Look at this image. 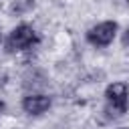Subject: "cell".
<instances>
[{
  "mask_svg": "<svg viewBox=\"0 0 129 129\" xmlns=\"http://www.w3.org/2000/svg\"><path fill=\"white\" fill-rule=\"evenodd\" d=\"M105 99H107V115L117 119V117H123L129 109V87L127 83H111L107 89H105Z\"/></svg>",
  "mask_w": 129,
  "mask_h": 129,
  "instance_id": "obj_1",
  "label": "cell"
},
{
  "mask_svg": "<svg viewBox=\"0 0 129 129\" xmlns=\"http://www.w3.org/2000/svg\"><path fill=\"white\" fill-rule=\"evenodd\" d=\"M123 44L125 46H129V28L125 30V34H123Z\"/></svg>",
  "mask_w": 129,
  "mask_h": 129,
  "instance_id": "obj_6",
  "label": "cell"
},
{
  "mask_svg": "<svg viewBox=\"0 0 129 129\" xmlns=\"http://www.w3.org/2000/svg\"><path fill=\"white\" fill-rule=\"evenodd\" d=\"M117 30H119V26H117L115 20H103V22H99V24H95L87 30V42L97 46V48L109 46L115 40Z\"/></svg>",
  "mask_w": 129,
  "mask_h": 129,
  "instance_id": "obj_3",
  "label": "cell"
},
{
  "mask_svg": "<svg viewBox=\"0 0 129 129\" xmlns=\"http://www.w3.org/2000/svg\"><path fill=\"white\" fill-rule=\"evenodd\" d=\"M32 8H34V0H14V2L10 4V12L16 14V16L26 14V12L32 10Z\"/></svg>",
  "mask_w": 129,
  "mask_h": 129,
  "instance_id": "obj_5",
  "label": "cell"
},
{
  "mask_svg": "<svg viewBox=\"0 0 129 129\" xmlns=\"http://www.w3.org/2000/svg\"><path fill=\"white\" fill-rule=\"evenodd\" d=\"M50 105H52L50 97L48 95H40V93L26 95L22 99V111L28 113V115H42V113H46L50 109Z\"/></svg>",
  "mask_w": 129,
  "mask_h": 129,
  "instance_id": "obj_4",
  "label": "cell"
},
{
  "mask_svg": "<svg viewBox=\"0 0 129 129\" xmlns=\"http://www.w3.org/2000/svg\"><path fill=\"white\" fill-rule=\"evenodd\" d=\"M0 40H2V36H0Z\"/></svg>",
  "mask_w": 129,
  "mask_h": 129,
  "instance_id": "obj_9",
  "label": "cell"
},
{
  "mask_svg": "<svg viewBox=\"0 0 129 129\" xmlns=\"http://www.w3.org/2000/svg\"><path fill=\"white\" fill-rule=\"evenodd\" d=\"M4 109H6V105H4V101H2V99H0V113H2V111H4Z\"/></svg>",
  "mask_w": 129,
  "mask_h": 129,
  "instance_id": "obj_7",
  "label": "cell"
},
{
  "mask_svg": "<svg viewBox=\"0 0 129 129\" xmlns=\"http://www.w3.org/2000/svg\"><path fill=\"white\" fill-rule=\"evenodd\" d=\"M40 42V36L38 32L28 26V24H18L16 28L10 30L4 46H6V52H22V50H28L32 48L34 44Z\"/></svg>",
  "mask_w": 129,
  "mask_h": 129,
  "instance_id": "obj_2",
  "label": "cell"
},
{
  "mask_svg": "<svg viewBox=\"0 0 129 129\" xmlns=\"http://www.w3.org/2000/svg\"><path fill=\"white\" fill-rule=\"evenodd\" d=\"M119 129H129V127H119Z\"/></svg>",
  "mask_w": 129,
  "mask_h": 129,
  "instance_id": "obj_8",
  "label": "cell"
}]
</instances>
